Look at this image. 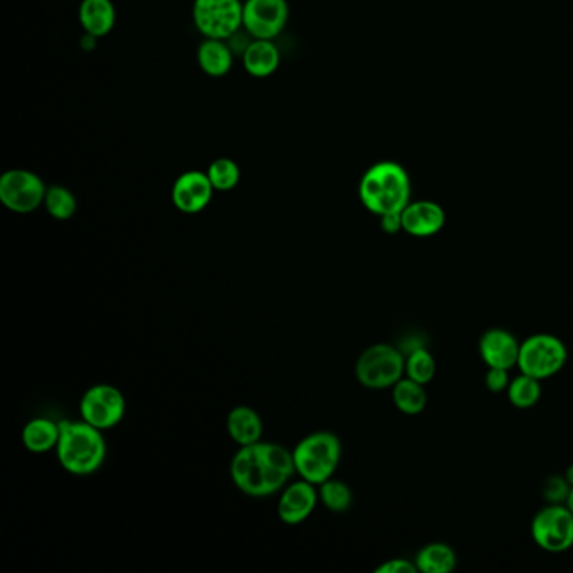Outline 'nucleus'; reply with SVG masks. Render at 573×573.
<instances>
[{
	"mask_svg": "<svg viewBox=\"0 0 573 573\" xmlns=\"http://www.w3.org/2000/svg\"><path fill=\"white\" fill-rule=\"evenodd\" d=\"M295 473L293 453L271 442L242 446L231 463L232 481L242 493L254 498L278 493Z\"/></svg>",
	"mask_w": 573,
	"mask_h": 573,
	"instance_id": "f257e3e1",
	"label": "nucleus"
},
{
	"mask_svg": "<svg viewBox=\"0 0 573 573\" xmlns=\"http://www.w3.org/2000/svg\"><path fill=\"white\" fill-rule=\"evenodd\" d=\"M242 6L241 0H194L195 29L209 39L227 41L242 27Z\"/></svg>",
	"mask_w": 573,
	"mask_h": 573,
	"instance_id": "0eeeda50",
	"label": "nucleus"
},
{
	"mask_svg": "<svg viewBox=\"0 0 573 573\" xmlns=\"http://www.w3.org/2000/svg\"><path fill=\"white\" fill-rule=\"evenodd\" d=\"M44 207H46L49 216L54 217V219L68 221L76 214L78 202H76V197L71 190L61 187V185H53V187H48V192L44 197Z\"/></svg>",
	"mask_w": 573,
	"mask_h": 573,
	"instance_id": "b1692460",
	"label": "nucleus"
},
{
	"mask_svg": "<svg viewBox=\"0 0 573 573\" xmlns=\"http://www.w3.org/2000/svg\"><path fill=\"white\" fill-rule=\"evenodd\" d=\"M405 374L419 384L426 385L436 375V360L426 348H416L405 358Z\"/></svg>",
	"mask_w": 573,
	"mask_h": 573,
	"instance_id": "a878e982",
	"label": "nucleus"
},
{
	"mask_svg": "<svg viewBox=\"0 0 573 573\" xmlns=\"http://www.w3.org/2000/svg\"><path fill=\"white\" fill-rule=\"evenodd\" d=\"M565 478H567L568 483L570 486H573V464L570 468L567 469V473H565Z\"/></svg>",
	"mask_w": 573,
	"mask_h": 573,
	"instance_id": "473e14b6",
	"label": "nucleus"
},
{
	"mask_svg": "<svg viewBox=\"0 0 573 573\" xmlns=\"http://www.w3.org/2000/svg\"><path fill=\"white\" fill-rule=\"evenodd\" d=\"M358 195L375 216L400 214L411 202V179L397 162H377L363 174Z\"/></svg>",
	"mask_w": 573,
	"mask_h": 573,
	"instance_id": "f03ea898",
	"label": "nucleus"
},
{
	"mask_svg": "<svg viewBox=\"0 0 573 573\" xmlns=\"http://www.w3.org/2000/svg\"><path fill=\"white\" fill-rule=\"evenodd\" d=\"M486 387L495 394H500L503 390H508L510 387V377H508V370L505 368H489L488 374L484 377Z\"/></svg>",
	"mask_w": 573,
	"mask_h": 573,
	"instance_id": "c85d7f7f",
	"label": "nucleus"
},
{
	"mask_svg": "<svg viewBox=\"0 0 573 573\" xmlns=\"http://www.w3.org/2000/svg\"><path fill=\"white\" fill-rule=\"evenodd\" d=\"M570 483H568L567 478H562V476H552L545 483V489H543V496L547 498L552 505H560V503H567L568 495H570Z\"/></svg>",
	"mask_w": 573,
	"mask_h": 573,
	"instance_id": "cd10ccee",
	"label": "nucleus"
},
{
	"mask_svg": "<svg viewBox=\"0 0 573 573\" xmlns=\"http://www.w3.org/2000/svg\"><path fill=\"white\" fill-rule=\"evenodd\" d=\"M290 19L286 0H246L242 6V27L254 39L273 41L284 31Z\"/></svg>",
	"mask_w": 573,
	"mask_h": 573,
	"instance_id": "9b49d317",
	"label": "nucleus"
},
{
	"mask_svg": "<svg viewBox=\"0 0 573 573\" xmlns=\"http://www.w3.org/2000/svg\"><path fill=\"white\" fill-rule=\"evenodd\" d=\"M380 221H382V229L387 234H397V232L402 231V217H400V214H387V216L380 217Z\"/></svg>",
	"mask_w": 573,
	"mask_h": 573,
	"instance_id": "2f4dec72",
	"label": "nucleus"
},
{
	"mask_svg": "<svg viewBox=\"0 0 573 573\" xmlns=\"http://www.w3.org/2000/svg\"><path fill=\"white\" fill-rule=\"evenodd\" d=\"M59 422L49 421V419H34L27 422L22 429V444L31 453H48L51 449H56L59 441Z\"/></svg>",
	"mask_w": 573,
	"mask_h": 573,
	"instance_id": "aec40b11",
	"label": "nucleus"
},
{
	"mask_svg": "<svg viewBox=\"0 0 573 573\" xmlns=\"http://www.w3.org/2000/svg\"><path fill=\"white\" fill-rule=\"evenodd\" d=\"M402 231L416 237L434 236L446 224V214L439 204L432 200L409 202V206L400 212Z\"/></svg>",
	"mask_w": 573,
	"mask_h": 573,
	"instance_id": "2eb2a0df",
	"label": "nucleus"
},
{
	"mask_svg": "<svg viewBox=\"0 0 573 573\" xmlns=\"http://www.w3.org/2000/svg\"><path fill=\"white\" fill-rule=\"evenodd\" d=\"M316 501H318V493H316L315 484L306 479L290 484L279 498V520L286 525H300L313 513Z\"/></svg>",
	"mask_w": 573,
	"mask_h": 573,
	"instance_id": "ddd939ff",
	"label": "nucleus"
},
{
	"mask_svg": "<svg viewBox=\"0 0 573 573\" xmlns=\"http://www.w3.org/2000/svg\"><path fill=\"white\" fill-rule=\"evenodd\" d=\"M458 565V557L446 543H429L417 553L416 567L424 573H449Z\"/></svg>",
	"mask_w": 573,
	"mask_h": 573,
	"instance_id": "412c9836",
	"label": "nucleus"
},
{
	"mask_svg": "<svg viewBox=\"0 0 573 573\" xmlns=\"http://www.w3.org/2000/svg\"><path fill=\"white\" fill-rule=\"evenodd\" d=\"M405 372V357L399 348L389 343L368 347L358 357L355 374L363 387L372 390L394 387Z\"/></svg>",
	"mask_w": 573,
	"mask_h": 573,
	"instance_id": "39448f33",
	"label": "nucleus"
},
{
	"mask_svg": "<svg viewBox=\"0 0 573 573\" xmlns=\"http://www.w3.org/2000/svg\"><path fill=\"white\" fill-rule=\"evenodd\" d=\"M214 190L207 172L189 170L175 180L172 202L184 214H199L211 204Z\"/></svg>",
	"mask_w": 573,
	"mask_h": 573,
	"instance_id": "f8f14e48",
	"label": "nucleus"
},
{
	"mask_svg": "<svg viewBox=\"0 0 573 573\" xmlns=\"http://www.w3.org/2000/svg\"><path fill=\"white\" fill-rule=\"evenodd\" d=\"M48 187L31 170L12 169L0 175V202L16 214H31L44 204Z\"/></svg>",
	"mask_w": 573,
	"mask_h": 573,
	"instance_id": "6e6552de",
	"label": "nucleus"
},
{
	"mask_svg": "<svg viewBox=\"0 0 573 573\" xmlns=\"http://www.w3.org/2000/svg\"><path fill=\"white\" fill-rule=\"evenodd\" d=\"M531 537L545 552H567L573 547L572 511L562 505L547 506L538 511L531 521Z\"/></svg>",
	"mask_w": 573,
	"mask_h": 573,
	"instance_id": "1a4fd4ad",
	"label": "nucleus"
},
{
	"mask_svg": "<svg viewBox=\"0 0 573 573\" xmlns=\"http://www.w3.org/2000/svg\"><path fill=\"white\" fill-rule=\"evenodd\" d=\"M207 175L217 192H229L236 189L241 180V169L232 158H217L209 165Z\"/></svg>",
	"mask_w": 573,
	"mask_h": 573,
	"instance_id": "393cba45",
	"label": "nucleus"
},
{
	"mask_svg": "<svg viewBox=\"0 0 573 573\" xmlns=\"http://www.w3.org/2000/svg\"><path fill=\"white\" fill-rule=\"evenodd\" d=\"M567 508L573 513V486L572 489H570V495H568L567 498Z\"/></svg>",
	"mask_w": 573,
	"mask_h": 573,
	"instance_id": "72a5a7b5",
	"label": "nucleus"
},
{
	"mask_svg": "<svg viewBox=\"0 0 573 573\" xmlns=\"http://www.w3.org/2000/svg\"><path fill=\"white\" fill-rule=\"evenodd\" d=\"M520 345L510 332L491 328L479 338V353L489 368H510L518 365Z\"/></svg>",
	"mask_w": 573,
	"mask_h": 573,
	"instance_id": "4468645a",
	"label": "nucleus"
},
{
	"mask_svg": "<svg viewBox=\"0 0 573 573\" xmlns=\"http://www.w3.org/2000/svg\"><path fill=\"white\" fill-rule=\"evenodd\" d=\"M79 409L83 421L105 431L120 424L127 411V404L125 397L116 387L100 384L86 390Z\"/></svg>",
	"mask_w": 573,
	"mask_h": 573,
	"instance_id": "9d476101",
	"label": "nucleus"
},
{
	"mask_svg": "<svg viewBox=\"0 0 573 573\" xmlns=\"http://www.w3.org/2000/svg\"><path fill=\"white\" fill-rule=\"evenodd\" d=\"M392 397L395 407L405 416H419L426 409L427 394L424 385L409 377L400 379L392 387Z\"/></svg>",
	"mask_w": 573,
	"mask_h": 573,
	"instance_id": "4be33fe9",
	"label": "nucleus"
},
{
	"mask_svg": "<svg viewBox=\"0 0 573 573\" xmlns=\"http://www.w3.org/2000/svg\"><path fill=\"white\" fill-rule=\"evenodd\" d=\"M244 69L251 74L253 78H269L271 74L276 73L281 64V54L273 41L269 39H254L248 51L242 56Z\"/></svg>",
	"mask_w": 573,
	"mask_h": 573,
	"instance_id": "dca6fc26",
	"label": "nucleus"
},
{
	"mask_svg": "<svg viewBox=\"0 0 573 573\" xmlns=\"http://www.w3.org/2000/svg\"><path fill=\"white\" fill-rule=\"evenodd\" d=\"M419 572L416 563H411L404 558H394L389 562L382 563L375 573H416Z\"/></svg>",
	"mask_w": 573,
	"mask_h": 573,
	"instance_id": "7c9ffc66",
	"label": "nucleus"
},
{
	"mask_svg": "<svg viewBox=\"0 0 573 573\" xmlns=\"http://www.w3.org/2000/svg\"><path fill=\"white\" fill-rule=\"evenodd\" d=\"M253 41L254 37L251 36L244 27H241L239 31L234 32V34L227 39V44H229V48L232 49V53H234L236 58H242Z\"/></svg>",
	"mask_w": 573,
	"mask_h": 573,
	"instance_id": "c756f323",
	"label": "nucleus"
},
{
	"mask_svg": "<svg viewBox=\"0 0 573 573\" xmlns=\"http://www.w3.org/2000/svg\"><path fill=\"white\" fill-rule=\"evenodd\" d=\"M567 362V348L562 340L547 333L526 338L520 345L518 368L521 374L545 380L557 375Z\"/></svg>",
	"mask_w": 573,
	"mask_h": 573,
	"instance_id": "423d86ee",
	"label": "nucleus"
},
{
	"mask_svg": "<svg viewBox=\"0 0 573 573\" xmlns=\"http://www.w3.org/2000/svg\"><path fill=\"white\" fill-rule=\"evenodd\" d=\"M293 458L301 479L313 484L325 483L337 471L342 444L332 432H315L295 447Z\"/></svg>",
	"mask_w": 573,
	"mask_h": 573,
	"instance_id": "20e7f679",
	"label": "nucleus"
},
{
	"mask_svg": "<svg viewBox=\"0 0 573 573\" xmlns=\"http://www.w3.org/2000/svg\"><path fill=\"white\" fill-rule=\"evenodd\" d=\"M227 432L232 437V441L237 442L239 446H251L261 441L263 421L254 409L241 405L229 412Z\"/></svg>",
	"mask_w": 573,
	"mask_h": 573,
	"instance_id": "6ab92c4d",
	"label": "nucleus"
},
{
	"mask_svg": "<svg viewBox=\"0 0 573 573\" xmlns=\"http://www.w3.org/2000/svg\"><path fill=\"white\" fill-rule=\"evenodd\" d=\"M79 22L91 36L105 37L116 22L115 6L111 0H83L79 6Z\"/></svg>",
	"mask_w": 573,
	"mask_h": 573,
	"instance_id": "a211bd4d",
	"label": "nucleus"
},
{
	"mask_svg": "<svg viewBox=\"0 0 573 573\" xmlns=\"http://www.w3.org/2000/svg\"><path fill=\"white\" fill-rule=\"evenodd\" d=\"M59 427L56 453L61 466L68 473L79 476L95 473L106 456L105 439L100 429L85 421H63L59 422Z\"/></svg>",
	"mask_w": 573,
	"mask_h": 573,
	"instance_id": "7ed1b4c3",
	"label": "nucleus"
},
{
	"mask_svg": "<svg viewBox=\"0 0 573 573\" xmlns=\"http://www.w3.org/2000/svg\"><path fill=\"white\" fill-rule=\"evenodd\" d=\"M540 397H542L540 380L525 374L511 380L510 387H508V399L516 409H530L537 404Z\"/></svg>",
	"mask_w": 573,
	"mask_h": 573,
	"instance_id": "5701e85b",
	"label": "nucleus"
},
{
	"mask_svg": "<svg viewBox=\"0 0 573 573\" xmlns=\"http://www.w3.org/2000/svg\"><path fill=\"white\" fill-rule=\"evenodd\" d=\"M234 53L224 39L206 37L197 49V63L211 78H222L229 74L234 64Z\"/></svg>",
	"mask_w": 573,
	"mask_h": 573,
	"instance_id": "f3484780",
	"label": "nucleus"
},
{
	"mask_svg": "<svg viewBox=\"0 0 573 573\" xmlns=\"http://www.w3.org/2000/svg\"><path fill=\"white\" fill-rule=\"evenodd\" d=\"M320 500L326 510L343 513L352 506V489L337 479H326L320 484Z\"/></svg>",
	"mask_w": 573,
	"mask_h": 573,
	"instance_id": "bb28decb",
	"label": "nucleus"
}]
</instances>
